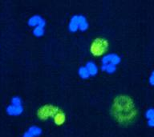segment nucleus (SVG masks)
<instances>
[{"label":"nucleus","mask_w":154,"mask_h":137,"mask_svg":"<svg viewBox=\"0 0 154 137\" xmlns=\"http://www.w3.org/2000/svg\"><path fill=\"white\" fill-rule=\"evenodd\" d=\"M112 112L115 120L123 125L133 123L137 116V110L133 101L126 96H120L115 99Z\"/></svg>","instance_id":"obj_1"},{"label":"nucleus","mask_w":154,"mask_h":137,"mask_svg":"<svg viewBox=\"0 0 154 137\" xmlns=\"http://www.w3.org/2000/svg\"><path fill=\"white\" fill-rule=\"evenodd\" d=\"M120 62V56L115 53H110L104 55L101 59V69L108 74L114 73L117 65Z\"/></svg>","instance_id":"obj_2"},{"label":"nucleus","mask_w":154,"mask_h":137,"mask_svg":"<svg viewBox=\"0 0 154 137\" xmlns=\"http://www.w3.org/2000/svg\"><path fill=\"white\" fill-rule=\"evenodd\" d=\"M68 27L72 32H75L78 30L84 31L88 28V23L86 18L83 15H74L70 20Z\"/></svg>","instance_id":"obj_3"},{"label":"nucleus","mask_w":154,"mask_h":137,"mask_svg":"<svg viewBox=\"0 0 154 137\" xmlns=\"http://www.w3.org/2000/svg\"><path fill=\"white\" fill-rule=\"evenodd\" d=\"M60 109L53 105H46L40 108L37 111V116L40 120H46L49 118H54L60 111Z\"/></svg>","instance_id":"obj_4"},{"label":"nucleus","mask_w":154,"mask_h":137,"mask_svg":"<svg viewBox=\"0 0 154 137\" xmlns=\"http://www.w3.org/2000/svg\"><path fill=\"white\" fill-rule=\"evenodd\" d=\"M108 48V42L104 38H98L94 41L91 47V50L95 55H100L105 52Z\"/></svg>","instance_id":"obj_5"},{"label":"nucleus","mask_w":154,"mask_h":137,"mask_svg":"<svg viewBox=\"0 0 154 137\" xmlns=\"http://www.w3.org/2000/svg\"><path fill=\"white\" fill-rule=\"evenodd\" d=\"M85 67L88 69V72L90 76H94L98 73V67L94 62L89 61V62H87Z\"/></svg>","instance_id":"obj_6"},{"label":"nucleus","mask_w":154,"mask_h":137,"mask_svg":"<svg viewBox=\"0 0 154 137\" xmlns=\"http://www.w3.org/2000/svg\"><path fill=\"white\" fill-rule=\"evenodd\" d=\"M31 25H38L37 27H42L44 28V26L46 25V22L44 21V19L43 18H41L40 16H35L31 19Z\"/></svg>","instance_id":"obj_7"},{"label":"nucleus","mask_w":154,"mask_h":137,"mask_svg":"<svg viewBox=\"0 0 154 137\" xmlns=\"http://www.w3.org/2000/svg\"><path fill=\"white\" fill-rule=\"evenodd\" d=\"M53 120H54V122H55V124H57V125L63 124L65 122V120H66L65 114L62 111H60V112L58 113L57 115L53 118Z\"/></svg>","instance_id":"obj_8"},{"label":"nucleus","mask_w":154,"mask_h":137,"mask_svg":"<svg viewBox=\"0 0 154 137\" xmlns=\"http://www.w3.org/2000/svg\"><path fill=\"white\" fill-rule=\"evenodd\" d=\"M79 76L83 78V79H88V77H90V75H89L88 72V69H87L85 66L84 67H79Z\"/></svg>","instance_id":"obj_9"},{"label":"nucleus","mask_w":154,"mask_h":137,"mask_svg":"<svg viewBox=\"0 0 154 137\" xmlns=\"http://www.w3.org/2000/svg\"><path fill=\"white\" fill-rule=\"evenodd\" d=\"M149 83L151 85H154V71L152 72L151 75L149 77Z\"/></svg>","instance_id":"obj_10"},{"label":"nucleus","mask_w":154,"mask_h":137,"mask_svg":"<svg viewBox=\"0 0 154 137\" xmlns=\"http://www.w3.org/2000/svg\"><path fill=\"white\" fill-rule=\"evenodd\" d=\"M148 124L150 126V127H154V117L151 120H148Z\"/></svg>","instance_id":"obj_11"}]
</instances>
